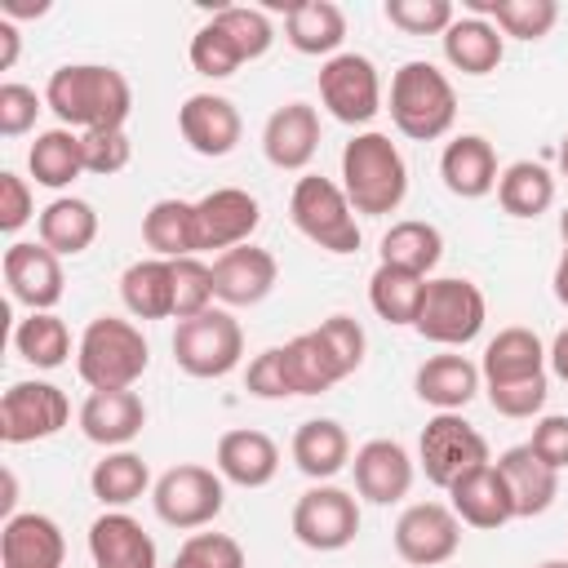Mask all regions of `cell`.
I'll return each mask as SVG.
<instances>
[{"instance_id":"obj_16","label":"cell","mask_w":568,"mask_h":568,"mask_svg":"<svg viewBox=\"0 0 568 568\" xmlns=\"http://www.w3.org/2000/svg\"><path fill=\"white\" fill-rule=\"evenodd\" d=\"M262 222V204L240 186H217L204 200H195V231L200 248H240Z\"/></svg>"},{"instance_id":"obj_27","label":"cell","mask_w":568,"mask_h":568,"mask_svg":"<svg viewBox=\"0 0 568 568\" xmlns=\"http://www.w3.org/2000/svg\"><path fill=\"white\" fill-rule=\"evenodd\" d=\"M497 470H501V479H506V488L515 497V519H532V515H541V510L555 506V497H559V470H550L528 444L506 448L497 457Z\"/></svg>"},{"instance_id":"obj_55","label":"cell","mask_w":568,"mask_h":568,"mask_svg":"<svg viewBox=\"0 0 568 568\" xmlns=\"http://www.w3.org/2000/svg\"><path fill=\"white\" fill-rule=\"evenodd\" d=\"M546 364L555 368L559 382H568V328L555 333V342H550V351H546Z\"/></svg>"},{"instance_id":"obj_60","label":"cell","mask_w":568,"mask_h":568,"mask_svg":"<svg viewBox=\"0 0 568 568\" xmlns=\"http://www.w3.org/2000/svg\"><path fill=\"white\" fill-rule=\"evenodd\" d=\"M559 235H564V248H568V209L559 213Z\"/></svg>"},{"instance_id":"obj_13","label":"cell","mask_w":568,"mask_h":568,"mask_svg":"<svg viewBox=\"0 0 568 568\" xmlns=\"http://www.w3.org/2000/svg\"><path fill=\"white\" fill-rule=\"evenodd\" d=\"M71 404L53 382H13L0 399V439L4 444H36L67 426Z\"/></svg>"},{"instance_id":"obj_14","label":"cell","mask_w":568,"mask_h":568,"mask_svg":"<svg viewBox=\"0 0 568 568\" xmlns=\"http://www.w3.org/2000/svg\"><path fill=\"white\" fill-rule=\"evenodd\" d=\"M4 284L13 293V302L31 306V311H53L62 302V257L44 244L18 240L4 248Z\"/></svg>"},{"instance_id":"obj_50","label":"cell","mask_w":568,"mask_h":568,"mask_svg":"<svg viewBox=\"0 0 568 568\" xmlns=\"http://www.w3.org/2000/svg\"><path fill=\"white\" fill-rule=\"evenodd\" d=\"M320 342L328 346V355L337 359V368H342V377H351L359 364H364V351H368V337H364V328H359V320H351V315H328L320 328Z\"/></svg>"},{"instance_id":"obj_20","label":"cell","mask_w":568,"mask_h":568,"mask_svg":"<svg viewBox=\"0 0 568 568\" xmlns=\"http://www.w3.org/2000/svg\"><path fill=\"white\" fill-rule=\"evenodd\" d=\"M448 506H453V515H457L462 524L484 528V532H493V528H501V524L515 519V497H510V488H506L497 462H484V466H475L470 475H462V479L448 488Z\"/></svg>"},{"instance_id":"obj_54","label":"cell","mask_w":568,"mask_h":568,"mask_svg":"<svg viewBox=\"0 0 568 568\" xmlns=\"http://www.w3.org/2000/svg\"><path fill=\"white\" fill-rule=\"evenodd\" d=\"M31 213H36V204H31V186H27V178H18V173H0V231H22L27 222H31Z\"/></svg>"},{"instance_id":"obj_7","label":"cell","mask_w":568,"mask_h":568,"mask_svg":"<svg viewBox=\"0 0 568 568\" xmlns=\"http://www.w3.org/2000/svg\"><path fill=\"white\" fill-rule=\"evenodd\" d=\"M244 355V333L231 311L209 306L195 320H178L173 333V359L191 377H226Z\"/></svg>"},{"instance_id":"obj_23","label":"cell","mask_w":568,"mask_h":568,"mask_svg":"<svg viewBox=\"0 0 568 568\" xmlns=\"http://www.w3.org/2000/svg\"><path fill=\"white\" fill-rule=\"evenodd\" d=\"M142 426L146 404L138 390H89V399L80 404V430L102 448H124Z\"/></svg>"},{"instance_id":"obj_31","label":"cell","mask_w":568,"mask_h":568,"mask_svg":"<svg viewBox=\"0 0 568 568\" xmlns=\"http://www.w3.org/2000/svg\"><path fill=\"white\" fill-rule=\"evenodd\" d=\"M293 462H297L302 475L324 484L351 462V435L333 417H311L293 430Z\"/></svg>"},{"instance_id":"obj_40","label":"cell","mask_w":568,"mask_h":568,"mask_svg":"<svg viewBox=\"0 0 568 568\" xmlns=\"http://www.w3.org/2000/svg\"><path fill=\"white\" fill-rule=\"evenodd\" d=\"M426 297V275H413L404 266H377L368 280V302L386 324H413Z\"/></svg>"},{"instance_id":"obj_51","label":"cell","mask_w":568,"mask_h":568,"mask_svg":"<svg viewBox=\"0 0 568 568\" xmlns=\"http://www.w3.org/2000/svg\"><path fill=\"white\" fill-rule=\"evenodd\" d=\"M40 98H36V89H27V84H18V80H9V84H0V133L4 138H18V133H27L31 124H36V115H40Z\"/></svg>"},{"instance_id":"obj_8","label":"cell","mask_w":568,"mask_h":568,"mask_svg":"<svg viewBox=\"0 0 568 568\" xmlns=\"http://www.w3.org/2000/svg\"><path fill=\"white\" fill-rule=\"evenodd\" d=\"M417 462L435 488H453L462 475H470L475 466H484L493 457H488V439L462 413H435L422 426Z\"/></svg>"},{"instance_id":"obj_22","label":"cell","mask_w":568,"mask_h":568,"mask_svg":"<svg viewBox=\"0 0 568 568\" xmlns=\"http://www.w3.org/2000/svg\"><path fill=\"white\" fill-rule=\"evenodd\" d=\"M89 555H93V568H155L160 564L151 532L124 510H106L89 524Z\"/></svg>"},{"instance_id":"obj_39","label":"cell","mask_w":568,"mask_h":568,"mask_svg":"<svg viewBox=\"0 0 568 568\" xmlns=\"http://www.w3.org/2000/svg\"><path fill=\"white\" fill-rule=\"evenodd\" d=\"M466 9L488 18L501 36H515V40H541L559 22L555 0H466Z\"/></svg>"},{"instance_id":"obj_41","label":"cell","mask_w":568,"mask_h":568,"mask_svg":"<svg viewBox=\"0 0 568 568\" xmlns=\"http://www.w3.org/2000/svg\"><path fill=\"white\" fill-rule=\"evenodd\" d=\"M89 488H93V497L102 501V506H129V501H138L146 488H151V470H146V462L138 457V453H129V448H115V453H106L93 470H89Z\"/></svg>"},{"instance_id":"obj_1","label":"cell","mask_w":568,"mask_h":568,"mask_svg":"<svg viewBox=\"0 0 568 568\" xmlns=\"http://www.w3.org/2000/svg\"><path fill=\"white\" fill-rule=\"evenodd\" d=\"M44 106L62 120V129H124L133 89L115 67L102 62H67L44 84Z\"/></svg>"},{"instance_id":"obj_61","label":"cell","mask_w":568,"mask_h":568,"mask_svg":"<svg viewBox=\"0 0 568 568\" xmlns=\"http://www.w3.org/2000/svg\"><path fill=\"white\" fill-rule=\"evenodd\" d=\"M537 568H568V559H546V564H537Z\"/></svg>"},{"instance_id":"obj_34","label":"cell","mask_w":568,"mask_h":568,"mask_svg":"<svg viewBox=\"0 0 568 568\" xmlns=\"http://www.w3.org/2000/svg\"><path fill=\"white\" fill-rule=\"evenodd\" d=\"M120 297H124L129 315H138V320H169L173 315V262L142 257V262L124 266Z\"/></svg>"},{"instance_id":"obj_48","label":"cell","mask_w":568,"mask_h":568,"mask_svg":"<svg viewBox=\"0 0 568 568\" xmlns=\"http://www.w3.org/2000/svg\"><path fill=\"white\" fill-rule=\"evenodd\" d=\"M546 395H550L546 373L515 377V382H488V404H493L501 417H532V413H541Z\"/></svg>"},{"instance_id":"obj_33","label":"cell","mask_w":568,"mask_h":568,"mask_svg":"<svg viewBox=\"0 0 568 568\" xmlns=\"http://www.w3.org/2000/svg\"><path fill=\"white\" fill-rule=\"evenodd\" d=\"M27 169H31V178H36L40 186H49V191L71 186V182L84 173L80 133H75V129H62V124L36 133V142H31V151H27Z\"/></svg>"},{"instance_id":"obj_17","label":"cell","mask_w":568,"mask_h":568,"mask_svg":"<svg viewBox=\"0 0 568 568\" xmlns=\"http://www.w3.org/2000/svg\"><path fill=\"white\" fill-rule=\"evenodd\" d=\"M355 493L373 506H390V501H404L408 488H413V457L404 444L395 439H368L355 448Z\"/></svg>"},{"instance_id":"obj_5","label":"cell","mask_w":568,"mask_h":568,"mask_svg":"<svg viewBox=\"0 0 568 568\" xmlns=\"http://www.w3.org/2000/svg\"><path fill=\"white\" fill-rule=\"evenodd\" d=\"M288 217L293 226L320 244L324 253H355L359 248V222H355V209L346 200V191L333 182V178H320V173H302L293 182V195H288Z\"/></svg>"},{"instance_id":"obj_19","label":"cell","mask_w":568,"mask_h":568,"mask_svg":"<svg viewBox=\"0 0 568 568\" xmlns=\"http://www.w3.org/2000/svg\"><path fill=\"white\" fill-rule=\"evenodd\" d=\"M262 151L275 169L302 173L315 151H320V115L311 102H284L271 111L266 129H262Z\"/></svg>"},{"instance_id":"obj_57","label":"cell","mask_w":568,"mask_h":568,"mask_svg":"<svg viewBox=\"0 0 568 568\" xmlns=\"http://www.w3.org/2000/svg\"><path fill=\"white\" fill-rule=\"evenodd\" d=\"M13 62H18V27L0 18V71H9Z\"/></svg>"},{"instance_id":"obj_49","label":"cell","mask_w":568,"mask_h":568,"mask_svg":"<svg viewBox=\"0 0 568 568\" xmlns=\"http://www.w3.org/2000/svg\"><path fill=\"white\" fill-rule=\"evenodd\" d=\"M80 146H84V173L98 178H111L133 160V142L124 129H89L80 133Z\"/></svg>"},{"instance_id":"obj_36","label":"cell","mask_w":568,"mask_h":568,"mask_svg":"<svg viewBox=\"0 0 568 568\" xmlns=\"http://www.w3.org/2000/svg\"><path fill=\"white\" fill-rule=\"evenodd\" d=\"M284 351V373H288V390L293 395H324L342 382L337 359L328 355V346L320 342V333H297L293 342L280 346Z\"/></svg>"},{"instance_id":"obj_45","label":"cell","mask_w":568,"mask_h":568,"mask_svg":"<svg viewBox=\"0 0 568 568\" xmlns=\"http://www.w3.org/2000/svg\"><path fill=\"white\" fill-rule=\"evenodd\" d=\"M213 306V266L200 257H178L173 262V315L195 320Z\"/></svg>"},{"instance_id":"obj_6","label":"cell","mask_w":568,"mask_h":568,"mask_svg":"<svg viewBox=\"0 0 568 568\" xmlns=\"http://www.w3.org/2000/svg\"><path fill=\"white\" fill-rule=\"evenodd\" d=\"M484 320H488L484 293L470 280L439 275V280H426V297H422L413 328L435 346H466L479 337Z\"/></svg>"},{"instance_id":"obj_26","label":"cell","mask_w":568,"mask_h":568,"mask_svg":"<svg viewBox=\"0 0 568 568\" xmlns=\"http://www.w3.org/2000/svg\"><path fill=\"white\" fill-rule=\"evenodd\" d=\"M213 462H217L222 479H231L240 488H266L275 479V470H280V448H275V439L266 430L240 426V430H226L217 439Z\"/></svg>"},{"instance_id":"obj_18","label":"cell","mask_w":568,"mask_h":568,"mask_svg":"<svg viewBox=\"0 0 568 568\" xmlns=\"http://www.w3.org/2000/svg\"><path fill=\"white\" fill-rule=\"evenodd\" d=\"M275 280H280V266L257 244L226 248L213 262V297L226 302V306H257L275 288Z\"/></svg>"},{"instance_id":"obj_42","label":"cell","mask_w":568,"mask_h":568,"mask_svg":"<svg viewBox=\"0 0 568 568\" xmlns=\"http://www.w3.org/2000/svg\"><path fill=\"white\" fill-rule=\"evenodd\" d=\"M13 346H18V355H22L27 364H36V368H58V364H67V355H71V333H67V324H62L53 311H31V315L13 328Z\"/></svg>"},{"instance_id":"obj_2","label":"cell","mask_w":568,"mask_h":568,"mask_svg":"<svg viewBox=\"0 0 568 568\" xmlns=\"http://www.w3.org/2000/svg\"><path fill=\"white\" fill-rule=\"evenodd\" d=\"M342 191L355 213L382 217L395 213L408 195V164L386 133H355L342 151Z\"/></svg>"},{"instance_id":"obj_35","label":"cell","mask_w":568,"mask_h":568,"mask_svg":"<svg viewBox=\"0 0 568 568\" xmlns=\"http://www.w3.org/2000/svg\"><path fill=\"white\" fill-rule=\"evenodd\" d=\"M479 373L484 382H515V377H532V373H546V346L532 328H501L488 346H484V359H479Z\"/></svg>"},{"instance_id":"obj_52","label":"cell","mask_w":568,"mask_h":568,"mask_svg":"<svg viewBox=\"0 0 568 568\" xmlns=\"http://www.w3.org/2000/svg\"><path fill=\"white\" fill-rule=\"evenodd\" d=\"M244 386L257 399H284V395H293L288 390V373H284V351L280 346H266L262 355H253V364L244 373Z\"/></svg>"},{"instance_id":"obj_4","label":"cell","mask_w":568,"mask_h":568,"mask_svg":"<svg viewBox=\"0 0 568 568\" xmlns=\"http://www.w3.org/2000/svg\"><path fill=\"white\" fill-rule=\"evenodd\" d=\"M390 120L413 142H435L457 120V93L435 62H404L390 75Z\"/></svg>"},{"instance_id":"obj_47","label":"cell","mask_w":568,"mask_h":568,"mask_svg":"<svg viewBox=\"0 0 568 568\" xmlns=\"http://www.w3.org/2000/svg\"><path fill=\"white\" fill-rule=\"evenodd\" d=\"M386 22L408 31V36H444L453 27V4L448 0H386Z\"/></svg>"},{"instance_id":"obj_44","label":"cell","mask_w":568,"mask_h":568,"mask_svg":"<svg viewBox=\"0 0 568 568\" xmlns=\"http://www.w3.org/2000/svg\"><path fill=\"white\" fill-rule=\"evenodd\" d=\"M191 67H195L200 75H209V80H226V75H235V71L244 67V58H240V49L231 44V36L209 18V22L191 36Z\"/></svg>"},{"instance_id":"obj_9","label":"cell","mask_w":568,"mask_h":568,"mask_svg":"<svg viewBox=\"0 0 568 568\" xmlns=\"http://www.w3.org/2000/svg\"><path fill=\"white\" fill-rule=\"evenodd\" d=\"M222 501H226V488H222V475L209 470V466H195V462H182L173 470H164L151 488V506L155 515L169 524V528H204L222 515Z\"/></svg>"},{"instance_id":"obj_11","label":"cell","mask_w":568,"mask_h":568,"mask_svg":"<svg viewBox=\"0 0 568 568\" xmlns=\"http://www.w3.org/2000/svg\"><path fill=\"white\" fill-rule=\"evenodd\" d=\"M320 102L342 124H368L382 111V80L373 58L364 53H333L320 67Z\"/></svg>"},{"instance_id":"obj_25","label":"cell","mask_w":568,"mask_h":568,"mask_svg":"<svg viewBox=\"0 0 568 568\" xmlns=\"http://www.w3.org/2000/svg\"><path fill=\"white\" fill-rule=\"evenodd\" d=\"M479 377H484L479 364H470V359L457 355V351H444V355H430V359L417 364L413 390H417L422 404H430V408H439V413H457V408H466V404L475 399Z\"/></svg>"},{"instance_id":"obj_30","label":"cell","mask_w":568,"mask_h":568,"mask_svg":"<svg viewBox=\"0 0 568 568\" xmlns=\"http://www.w3.org/2000/svg\"><path fill=\"white\" fill-rule=\"evenodd\" d=\"M36 231H40L44 248H53L58 257H75V253H84L98 240V213L80 195H58L53 204L40 209Z\"/></svg>"},{"instance_id":"obj_3","label":"cell","mask_w":568,"mask_h":568,"mask_svg":"<svg viewBox=\"0 0 568 568\" xmlns=\"http://www.w3.org/2000/svg\"><path fill=\"white\" fill-rule=\"evenodd\" d=\"M151 346L138 324L120 315H98L75 342V368L89 390H133V382L146 373Z\"/></svg>"},{"instance_id":"obj_46","label":"cell","mask_w":568,"mask_h":568,"mask_svg":"<svg viewBox=\"0 0 568 568\" xmlns=\"http://www.w3.org/2000/svg\"><path fill=\"white\" fill-rule=\"evenodd\" d=\"M169 568H244V546L226 532H191Z\"/></svg>"},{"instance_id":"obj_24","label":"cell","mask_w":568,"mask_h":568,"mask_svg":"<svg viewBox=\"0 0 568 568\" xmlns=\"http://www.w3.org/2000/svg\"><path fill=\"white\" fill-rule=\"evenodd\" d=\"M439 178L457 200H484L488 191H497V151L488 138L479 133H462L444 146L439 155Z\"/></svg>"},{"instance_id":"obj_59","label":"cell","mask_w":568,"mask_h":568,"mask_svg":"<svg viewBox=\"0 0 568 568\" xmlns=\"http://www.w3.org/2000/svg\"><path fill=\"white\" fill-rule=\"evenodd\" d=\"M559 169H564V178H568V133H564V142H559Z\"/></svg>"},{"instance_id":"obj_29","label":"cell","mask_w":568,"mask_h":568,"mask_svg":"<svg viewBox=\"0 0 568 568\" xmlns=\"http://www.w3.org/2000/svg\"><path fill=\"white\" fill-rule=\"evenodd\" d=\"M439 40H444L448 67L462 71V75H488V71H497V62L506 53V36L488 18H479V13L453 18V27Z\"/></svg>"},{"instance_id":"obj_43","label":"cell","mask_w":568,"mask_h":568,"mask_svg":"<svg viewBox=\"0 0 568 568\" xmlns=\"http://www.w3.org/2000/svg\"><path fill=\"white\" fill-rule=\"evenodd\" d=\"M213 22L231 36V44L240 49V58H244V62L262 58V53L271 49V40H275L271 18H266L262 9H248V4H222V9L213 13Z\"/></svg>"},{"instance_id":"obj_28","label":"cell","mask_w":568,"mask_h":568,"mask_svg":"<svg viewBox=\"0 0 568 568\" xmlns=\"http://www.w3.org/2000/svg\"><path fill=\"white\" fill-rule=\"evenodd\" d=\"M284 40L297 53L311 58H333L346 40V13L333 0H297L284 4Z\"/></svg>"},{"instance_id":"obj_37","label":"cell","mask_w":568,"mask_h":568,"mask_svg":"<svg viewBox=\"0 0 568 568\" xmlns=\"http://www.w3.org/2000/svg\"><path fill=\"white\" fill-rule=\"evenodd\" d=\"M497 204L510 217H541L555 204V178L537 160H515L497 178Z\"/></svg>"},{"instance_id":"obj_38","label":"cell","mask_w":568,"mask_h":568,"mask_svg":"<svg viewBox=\"0 0 568 568\" xmlns=\"http://www.w3.org/2000/svg\"><path fill=\"white\" fill-rule=\"evenodd\" d=\"M444 257V235L439 226L422 222V217H404L382 235V262L386 266H404L413 275H430Z\"/></svg>"},{"instance_id":"obj_10","label":"cell","mask_w":568,"mask_h":568,"mask_svg":"<svg viewBox=\"0 0 568 568\" xmlns=\"http://www.w3.org/2000/svg\"><path fill=\"white\" fill-rule=\"evenodd\" d=\"M359 532V501L337 484H315L293 506V537L306 550H346Z\"/></svg>"},{"instance_id":"obj_32","label":"cell","mask_w":568,"mask_h":568,"mask_svg":"<svg viewBox=\"0 0 568 568\" xmlns=\"http://www.w3.org/2000/svg\"><path fill=\"white\" fill-rule=\"evenodd\" d=\"M142 240L155 248V257L178 262L200 253V231H195V204L186 200H155L142 217Z\"/></svg>"},{"instance_id":"obj_56","label":"cell","mask_w":568,"mask_h":568,"mask_svg":"<svg viewBox=\"0 0 568 568\" xmlns=\"http://www.w3.org/2000/svg\"><path fill=\"white\" fill-rule=\"evenodd\" d=\"M0 13L13 22V18H40L49 13V0H0Z\"/></svg>"},{"instance_id":"obj_15","label":"cell","mask_w":568,"mask_h":568,"mask_svg":"<svg viewBox=\"0 0 568 568\" xmlns=\"http://www.w3.org/2000/svg\"><path fill=\"white\" fill-rule=\"evenodd\" d=\"M178 129L186 138V146L195 155H231L240 146V133H244V120L235 111L231 98L222 93H191L182 106H178Z\"/></svg>"},{"instance_id":"obj_12","label":"cell","mask_w":568,"mask_h":568,"mask_svg":"<svg viewBox=\"0 0 568 568\" xmlns=\"http://www.w3.org/2000/svg\"><path fill=\"white\" fill-rule=\"evenodd\" d=\"M462 546V519L444 501H413L395 519V550L413 568L448 564Z\"/></svg>"},{"instance_id":"obj_21","label":"cell","mask_w":568,"mask_h":568,"mask_svg":"<svg viewBox=\"0 0 568 568\" xmlns=\"http://www.w3.org/2000/svg\"><path fill=\"white\" fill-rule=\"evenodd\" d=\"M67 537L49 515H9L0 528V564L4 568H62Z\"/></svg>"},{"instance_id":"obj_58","label":"cell","mask_w":568,"mask_h":568,"mask_svg":"<svg viewBox=\"0 0 568 568\" xmlns=\"http://www.w3.org/2000/svg\"><path fill=\"white\" fill-rule=\"evenodd\" d=\"M550 284H555V297L568 306V248H564V257L555 262V280H550Z\"/></svg>"},{"instance_id":"obj_53","label":"cell","mask_w":568,"mask_h":568,"mask_svg":"<svg viewBox=\"0 0 568 568\" xmlns=\"http://www.w3.org/2000/svg\"><path fill=\"white\" fill-rule=\"evenodd\" d=\"M528 448L550 466V470H568V413H550L532 426Z\"/></svg>"}]
</instances>
